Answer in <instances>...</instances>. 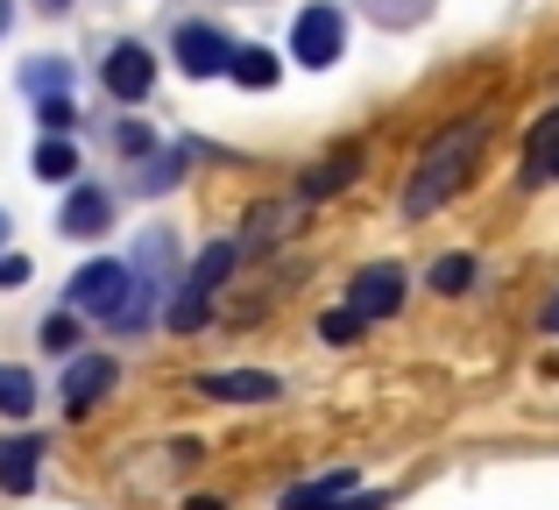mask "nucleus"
<instances>
[{"label": "nucleus", "mask_w": 559, "mask_h": 510, "mask_svg": "<svg viewBox=\"0 0 559 510\" xmlns=\"http://www.w3.org/2000/svg\"><path fill=\"white\" fill-rule=\"evenodd\" d=\"M64 305L71 312H93L99 327H114V333H142L150 312H156V290L142 284V270L128 256H93L64 284Z\"/></svg>", "instance_id": "nucleus-1"}, {"label": "nucleus", "mask_w": 559, "mask_h": 510, "mask_svg": "<svg viewBox=\"0 0 559 510\" xmlns=\"http://www.w3.org/2000/svg\"><path fill=\"white\" fill-rule=\"evenodd\" d=\"M481 142H489V114H467V121H453L447 135L418 156V170H411V185H404V221H425V213H439L461 192L467 170L481 164Z\"/></svg>", "instance_id": "nucleus-2"}, {"label": "nucleus", "mask_w": 559, "mask_h": 510, "mask_svg": "<svg viewBox=\"0 0 559 510\" xmlns=\"http://www.w3.org/2000/svg\"><path fill=\"white\" fill-rule=\"evenodd\" d=\"M241 256H248V249L227 235V241H213V249H205L199 262H191V276H185L178 290H170V327H178V333L205 327V305H213V290L234 276V262H241Z\"/></svg>", "instance_id": "nucleus-3"}, {"label": "nucleus", "mask_w": 559, "mask_h": 510, "mask_svg": "<svg viewBox=\"0 0 559 510\" xmlns=\"http://www.w3.org/2000/svg\"><path fill=\"white\" fill-rule=\"evenodd\" d=\"M347 43V14L333 8V0H312V8L298 14V28H290V57H298L305 71H326L333 57H341Z\"/></svg>", "instance_id": "nucleus-4"}, {"label": "nucleus", "mask_w": 559, "mask_h": 510, "mask_svg": "<svg viewBox=\"0 0 559 510\" xmlns=\"http://www.w3.org/2000/svg\"><path fill=\"white\" fill-rule=\"evenodd\" d=\"M199 398H213V404H270V398H284V383H276L270 369H205Z\"/></svg>", "instance_id": "nucleus-5"}, {"label": "nucleus", "mask_w": 559, "mask_h": 510, "mask_svg": "<svg viewBox=\"0 0 559 510\" xmlns=\"http://www.w3.org/2000/svg\"><path fill=\"white\" fill-rule=\"evenodd\" d=\"M99 79H107V93H114V99H150V85H156V57L142 50V43H114V50H107V71H99Z\"/></svg>", "instance_id": "nucleus-6"}, {"label": "nucleus", "mask_w": 559, "mask_h": 510, "mask_svg": "<svg viewBox=\"0 0 559 510\" xmlns=\"http://www.w3.org/2000/svg\"><path fill=\"white\" fill-rule=\"evenodd\" d=\"M347 305H355L361 319H390V312H404V270H390V262L361 270L355 284H347Z\"/></svg>", "instance_id": "nucleus-7"}, {"label": "nucleus", "mask_w": 559, "mask_h": 510, "mask_svg": "<svg viewBox=\"0 0 559 510\" xmlns=\"http://www.w3.org/2000/svg\"><path fill=\"white\" fill-rule=\"evenodd\" d=\"M107 227H114V199L99 192V185H71L64 213H57V235H71V241H93V235H107Z\"/></svg>", "instance_id": "nucleus-8"}, {"label": "nucleus", "mask_w": 559, "mask_h": 510, "mask_svg": "<svg viewBox=\"0 0 559 510\" xmlns=\"http://www.w3.org/2000/svg\"><path fill=\"white\" fill-rule=\"evenodd\" d=\"M178 64L191 71V79H213V71L234 64V43L219 36V28H205V22H185L178 28Z\"/></svg>", "instance_id": "nucleus-9"}, {"label": "nucleus", "mask_w": 559, "mask_h": 510, "mask_svg": "<svg viewBox=\"0 0 559 510\" xmlns=\"http://www.w3.org/2000/svg\"><path fill=\"white\" fill-rule=\"evenodd\" d=\"M114 383H121V369H114L107 355H79V361L64 369V412H93V404L107 398Z\"/></svg>", "instance_id": "nucleus-10"}, {"label": "nucleus", "mask_w": 559, "mask_h": 510, "mask_svg": "<svg viewBox=\"0 0 559 510\" xmlns=\"http://www.w3.org/2000/svg\"><path fill=\"white\" fill-rule=\"evenodd\" d=\"M128 262L142 270V284H150V290H170V284H178V235H170V227H150Z\"/></svg>", "instance_id": "nucleus-11"}, {"label": "nucleus", "mask_w": 559, "mask_h": 510, "mask_svg": "<svg viewBox=\"0 0 559 510\" xmlns=\"http://www.w3.org/2000/svg\"><path fill=\"white\" fill-rule=\"evenodd\" d=\"M36 469H43V440H28V432H0V489H14V497H28L36 489Z\"/></svg>", "instance_id": "nucleus-12"}, {"label": "nucleus", "mask_w": 559, "mask_h": 510, "mask_svg": "<svg viewBox=\"0 0 559 510\" xmlns=\"http://www.w3.org/2000/svg\"><path fill=\"white\" fill-rule=\"evenodd\" d=\"M559 170V107L524 135V178H552Z\"/></svg>", "instance_id": "nucleus-13"}, {"label": "nucleus", "mask_w": 559, "mask_h": 510, "mask_svg": "<svg viewBox=\"0 0 559 510\" xmlns=\"http://www.w3.org/2000/svg\"><path fill=\"white\" fill-rule=\"evenodd\" d=\"M355 178H361V156L347 150V156H326V164H312V170H305V185H298V192H305V199H333L341 185H355Z\"/></svg>", "instance_id": "nucleus-14"}, {"label": "nucleus", "mask_w": 559, "mask_h": 510, "mask_svg": "<svg viewBox=\"0 0 559 510\" xmlns=\"http://www.w3.org/2000/svg\"><path fill=\"white\" fill-rule=\"evenodd\" d=\"M341 497H355V475H319V483H305V489H290L284 497V510H333Z\"/></svg>", "instance_id": "nucleus-15"}, {"label": "nucleus", "mask_w": 559, "mask_h": 510, "mask_svg": "<svg viewBox=\"0 0 559 510\" xmlns=\"http://www.w3.org/2000/svg\"><path fill=\"white\" fill-rule=\"evenodd\" d=\"M234 79H241L248 85V93H270V85H276V57L270 50H262V43H248V50H234Z\"/></svg>", "instance_id": "nucleus-16"}, {"label": "nucleus", "mask_w": 559, "mask_h": 510, "mask_svg": "<svg viewBox=\"0 0 559 510\" xmlns=\"http://www.w3.org/2000/svg\"><path fill=\"white\" fill-rule=\"evenodd\" d=\"M36 178H43V185H71V178H79V150L50 135V142L36 150Z\"/></svg>", "instance_id": "nucleus-17"}, {"label": "nucleus", "mask_w": 559, "mask_h": 510, "mask_svg": "<svg viewBox=\"0 0 559 510\" xmlns=\"http://www.w3.org/2000/svg\"><path fill=\"white\" fill-rule=\"evenodd\" d=\"M28 404H36V376H28V369H14V361H0V412H8V418H22Z\"/></svg>", "instance_id": "nucleus-18"}, {"label": "nucleus", "mask_w": 559, "mask_h": 510, "mask_svg": "<svg viewBox=\"0 0 559 510\" xmlns=\"http://www.w3.org/2000/svg\"><path fill=\"white\" fill-rule=\"evenodd\" d=\"M22 85H28L36 99H50V93H71V64H64V57H36V64L22 71Z\"/></svg>", "instance_id": "nucleus-19"}, {"label": "nucleus", "mask_w": 559, "mask_h": 510, "mask_svg": "<svg viewBox=\"0 0 559 510\" xmlns=\"http://www.w3.org/2000/svg\"><path fill=\"white\" fill-rule=\"evenodd\" d=\"M178 178H185V150H156L150 164H142V192H170Z\"/></svg>", "instance_id": "nucleus-20"}, {"label": "nucleus", "mask_w": 559, "mask_h": 510, "mask_svg": "<svg viewBox=\"0 0 559 510\" xmlns=\"http://www.w3.org/2000/svg\"><path fill=\"white\" fill-rule=\"evenodd\" d=\"M467 284H475V256H439V262H432V290H447V298H461Z\"/></svg>", "instance_id": "nucleus-21"}, {"label": "nucleus", "mask_w": 559, "mask_h": 510, "mask_svg": "<svg viewBox=\"0 0 559 510\" xmlns=\"http://www.w3.org/2000/svg\"><path fill=\"white\" fill-rule=\"evenodd\" d=\"M361 327H369V319L355 312V305H333L326 319H319V341H333V347H347V341H361Z\"/></svg>", "instance_id": "nucleus-22"}, {"label": "nucleus", "mask_w": 559, "mask_h": 510, "mask_svg": "<svg viewBox=\"0 0 559 510\" xmlns=\"http://www.w3.org/2000/svg\"><path fill=\"white\" fill-rule=\"evenodd\" d=\"M43 347L64 361L71 347H79V319H71V312H50V319H43Z\"/></svg>", "instance_id": "nucleus-23"}, {"label": "nucleus", "mask_w": 559, "mask_h": 510, "mask_svg": "<svg viewBox=\"0 0 559 510\" xmlns=\"http://www.w3.org/2000/svg\"><path fill=\"white\" fill-rule=\"evenodd\" d=\"M36 121L50 128V135H57V128H71V121H79V107H71V93H50V99H36Z\"/></svg>", "instance_id": "nucleus-24"}, {"label": "nucleus", "mask_w": 559, "mask_h": 510, "mask_svg": "<svg viewBox=\"0 0 559 510\" xmlns=\"http://www.w3.org/2000/svg\"><path fill=\"white\" fill-rule=\"evenodd\" d=\"M114 150H128V156H150V128H142V121H121V128H114Z\"/></svg>", "instance_id": "nucleus-25"}, {"label": "nucleus", "mask_w": 559, "mask_h": 510, "mask_svg": "<svg viewBox=\"0 0 559 510\" xmlns=\"http://www.w3.org/2000/svg\"><path fill=\"white\" fill-rule=\"evenodd\" d=\"M14 284H28V256H8V249H0V290H14Z\"/></svg>", "instance_id": "nucleus-26"}, {"label": "nucleus", "mask_w": 559, "mask_h": 510, "mask_svg": "<svg viewBox=\"0 0 559 510\" xmlns=\"http://www.w3.org/2000/svg\"><path fill=\"white\" fill-rule=\"evenodd\" d=\"M382 503H390V497H382V489H355V497H341L333 510H382Z\"/></svg>", "instance_id": "nucleus-27"}, {"label": "nucleus", "mask_w": 559, "mask_h": 510, "mask_svg": "<svg viewBox=\"0 0 559 510\" xmlns=\"http://www.w3.org/2000/svg\"><path fill=\"white\" fill-rule=\"evenodd\" d=\"M538 327H546L552 341H559V290H552V298H546V312H538Z\"/></svg>", "instance_id": "nucleus-28"}, {"label": "nucleus", "mask_w": 559, "mask_h": 510, "mask_svg": "<svg viewBox=\"0 0 559 510\" xmlns=\"http://www.w3.org/2000/svg\"><path fill=\"white\" fill-rule=\"evenodd\" d=\"M185 510H227V503H213V497H191Z\"/></svg>", "instance_id": "nucleus-29"}, {"label": "nucleus", "mask_w": 559, "mask_h": 510, "mask_svg": "<svg viewBox=\"0 0 559 510\" xmlns=\"http://www.w3.org/2000/svg\"><path fill=\"white\" fill-rule=\"evenodd\" d=\"M0 36H8V0H0Z\"/></svg>", "instance_id": "nucleus-30"}, {"label": "nucleus", "mask_w": 559, "mask_h": 510, "mask_svg": "<svg viewBox=\"0 0 559 510\" xmlns=\"http://www.w3.org/2000/svg\"><path fill=\"white\" fill-rule=\"evenodd\" d=\"M0 241H8V213H0Z\"/></svg>", "instance_id": "nucleus-31"}, {"label": "nucleus", "mask_w": 559, "mask_h": 510, "mask_svg": "<svg viewBox=\"0 0 559 510\" xmlns=\"http://www.w3.org/2000/svg\"><path fill=\"white\" fill-rule=\"evenodd\" d=\"M43 8H64V0H43Z\"/></svg>", "instance_id": "nucleus-32"}, {"label": "nucleus", "mask_w": 559, "mask_h": 510, "mask_svg": "<svg viewBox=\"0 0 559 510\" xmlns=\"http://www.w3.org/2000/svg\"><path fill=\"white\" fill-rule=\"evenodd\" d=\"M552 178H559V170H552Z\"/></svg>", "instance_id": "nucleus-33"}]
</instances>
